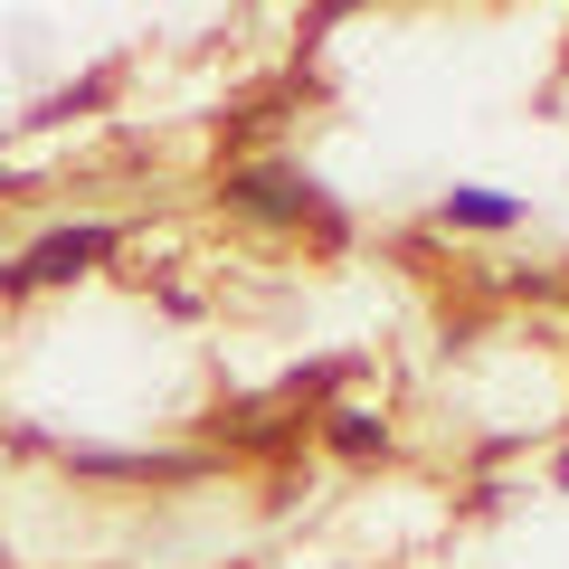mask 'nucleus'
Returning <instances> with one entry per match:
<instances>
[{
	"label": "nucleus",
	"mask_w": 569,
	"mask_h": 569,
	"mask_svg": "<svg viewBox=\"0 0 569 569\" xmlns=\"http://www.w3.org/2000/svg\"><path fill=\"white\" fill-rule=\"evenodd\" d=\"M123 247V228L114 219H67V228H48V238H29L20 257L0 266V295H39V284H77V276H96L104 257Z\"/></svg>",
	"instance_id": "nucleus-2"
},
{
	"label": "nucleus",
	"mask_w": 569,
	"mask_h": 569,
	"mask_svg": "<svg viewBox=\"0 0 569 569\" xmlns=\"http://www.w3.org/2000/svg\"><path fill=\"white\" fill-rule=\"evenodd\" d=\"M323 447L351 456V466H370V456H389V427L370 408H323Z\"/></svg>",
	"instance_id": "nucleus-5"
},
{
	"label": "nucleus",
	"mask_w": 569,
	"mask_h": 569,
	"mask_svg": "<svg viewBox=\"0 0 569 569\" xmlns=\"http://www.w3.org/2000/svg\"><path fill=\"white\" fill-rule=\"evenodd\" d=\"M228 209L257 228H323V238H342V209L323 200V181H313L305 162H238L228 171Z\"/></svg>",
	"instance_id": "nucleus-1"
},
{
	"label": "nucleus",
	"mask_w": 569,
	"mask_h": 569,
	"mask_svg": "<svg viewBox=\"0 0 569 569\" xmlns=\"http://www.w3.org/2000/svg\"><path fill=\"white\" fill-rule=\"evenodd\" d=\"M77 475H114V485H181V475H209V456H104V447H77L67 456Z\"/></svg>",
	"instance_id": "nucleus-4"
},
{
	"label": "nucleus",
	"mask_w": 569,
	"mask_h": 569,
	"mask_svg": "<svg viewBox=\"0 0 569 569\" xmlns=\"http://www.w3.org/2000/svg\"><path fill=\"white\" fill-rule=\"evenodd\" d=\"M437 219H447V228H466V238H512V228H522L531 209L512 200V190H485V181H456L447 200H437Z\"/></svg>",
	"instance_id": "nucleus-3"
}]
</instances>
